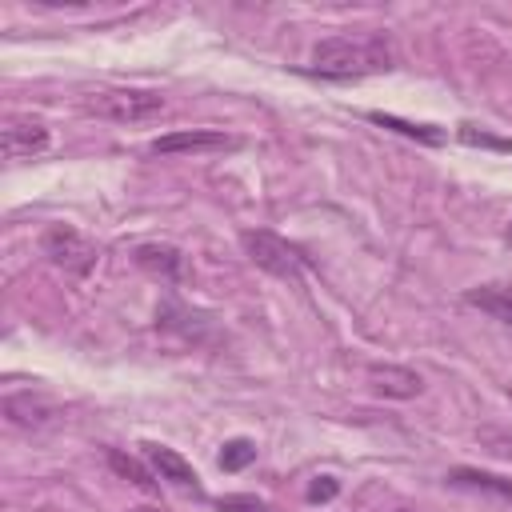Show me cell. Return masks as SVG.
<instances>
[{
	"label": "cell",
	"mask_w": 512,
	"mask_h": 512,
	"mask_svg": "<svg viewBox=\"0 0 512 512\" xmlns=\"http://www.w3.org/2000/svg\"><path fill=\"white\" fill-rule=\"evenodd\" d=\"M460 140H464V144H484V148H504V152H512V140H496V136H488V132H476V124H460Z\"/></svg>",
	"instance_id": "cell-17"
},
{
	"label": "cell",
	"mask_w": 512,
	"mask_h": 512,
	"mask_svg": "<svg viewBox=\"0 0 512 512\" xmlns=\"http://www.w3.org/2000/svg\"><path fill=\"white\" fill-rule=\"evenodd\" d=\"M448 484L476 488V492H496V496L512 500V480H500V476H492V472H476V468H452V472H448Z\"/></svg>",
	"instance_id": "cell-13"
},
{
	"label": "cell",
	"mask_w": 512,
	"mask_h": 512,
	"mask_svg": "<svg viewBox=\"0 0 512 512\" xmlns=\"http://www.w3.org/2000/svg\"><path fill=\"white\" fill-rule=\"evenodd\" d=\"M132 512H164V508H148V504H140V508H132Z\"/></svg>",
	"instance_id": "cell-19"
},
{
	"label": "cell",
	"mask_w": 512,
	"mask_h": 512,
	"mask_svg": "<svg viewBox=\"0 0 512 512\" xmlns=\"http://www.w3.org/2000/svg\"><path fill=\"white\" fill-rule=\"evenodd\" d=\"M368 384H372V392L392 396V400H412L424 388L420 372H412L404 364H372L368 368Z\"/></svg>",
	"instance_id": "cell-8"
},
{
	"label": "cell",
	"mask_w": 512,
	"mask_h": 512,
	"mask_svg": "<svg viewBox=\"0 0 512 512\" xmlns=\"http://www.w3.org/2000/svg\"><path fill=\"white\" fill-rule=\"evenodd\" d=\"M396 512H412V508H396Z\"/></svg>",
	"instance_id": "cell-21"
},
{
	"label": "cell",
	"mask_w": 512,
	"mask_h": 512,
	"mask_svg": "<svg viewBox=\"0 0 512 512\" xmlns=\"http://www.w3.org/2000/svg\"><path fill=\"white\" fill-rule=\"evenodd\" d=\"M240 244H244V252H248V260L256 264V268H264L268 276H280V280H300L304 276V268H308V256L296 248V244H288L284 236H276V232H268V228H248V232H240Z\"/></svg>",
	"instance_id": "cell-3"
},
{
	"label": "cell",
	"mask_w": 512,
	"mask_h": 512,
	"mask_svg": "<svg viewBox=\"0 0 512 512\" xmlns=\"http://www.w3.org/2000/svg\"><path fill=\"white\" fill-rule=\"evenodd\" d=\"M508 400H512V388H508Z\"/></svg>",
	"instance_id": "cell-22"
},
{
	"label": "cell",
	"mask_w": 512,
	"mask_h": 512,
	"mask_svg": "<svg viewBox=\"0 0 512 512\" xmlns=\"http://www.w3.org/2000/svg\"><path fill=\"white\" fill-rule=\"evenodd\" d=\"M392 64H396V52L384 32H336L312 48L308 72L328 80H360V76L388 72Z\"/></svg>",
	"instance_id": "cell-1"
},
{
	"label": "cell",
	"mask_w": 512,
	"mask_h": 512,
	"mask_svg": "<svg viewBox=\"0 0 512 512\" xmlns=\"http://www.w3.org/2000/svg\"><path fill=\"white\" fill-rule=\"evenodd\" d=\"M252 460H256V444H252V440H244V436L228 440V444H224V452H220V468H224V472H240V468H248Z\"/></svg>",
	"instance_id": "cell-14"
},
{
	"label": "cell",
	"mask_w": 512,
	"mask_h": 512,
	"mask_svg": "<svg viewBox=\"0 0 512 512\" xmlns=\"http://www.w3.org/2000/svg\"><path fill=\"white\" fill-rule=\"evenodd\" d=\"M108 464H112V472H116V476L132 480V484H136V488H144V492H156V488H160L156 472H152V468H144L140 460H132V456H128V452H120V448H108Z\"/></svg>",
	"instance_id": "cell-12"
},
{
	"label": "cell",
	"mask_w": 512,
	"mask_h": 512,
	"mask_svg": "<svg viewBox=\"0 0 512 512\" xmlns=\"http://www.w3.org/2000/svg\"><path fill=\"white\" fill-rule=\"evenodd\" d=\"M224 148H236V140L220 128H180V132H168V136H156L148 144V152L156 156H176V152H224Z\"/></svg>",
	"instance_id": "cell-6"
},
{
	"label": "cell",
	"mask_w": 512,
	"mask_h": 512,
	"mask_svg": "<svg viewBox=\"0 0 512 512\" xmlns=\"http://www.w3.org/2000/svg\"><path fill=\"white\" fill-rule=\"evenodd\" d=\"M84 112L112 124H144L164 112V96L152 88H96L84 96Z\"/></svg>",
	"instance_id": "cell-2"
},
{
	"label": "cell",
	"mask_w": 512,
	"mask_h": 512,
	"mask_svg": "<svg viewBox=\"0 0 512 512\" xmlns=\"http://www.w3.org/2000/svg\"><path fill=\"white\" fill-rule=\"evenodd\" d=\"M40 252H44L56 268H64L68 276H88L92 264H96V244H92L88 236H80L72 224H52V228H44Z\"/></svg>",
	"instance_id": "cell-4"
},
{
	"label": "cell",
	"mask_w": 512,
	"mask_h": 512,
	"mask_svg": "<svg viewBox=\"0 0 512 512\" xmlns=\"http://www.w3.org/2000/svg\"><path fill=\"white\" fill-rule=\"evenodd\" d=\"M132 256H136V264H140L144 272H152L156 280L176 284V280L184 276V256H180V248H172V244H140Z\"/></svg>",
	"instance_id": "cell-10"
},
{
	"label": "cell",
	"mask_w": 512,
	"mask_h": 512,
	"mask_svg": "<svg viewBox=\"0 0 512 512\" xmlns=\"http://www.w3.org/2000/svg\"><path fill=\"white\" fill-rule=\"evenodd\" d=\"M52 148V128L40 116H8L0 124V152L4 160H36Z\"/></svg>",
	"instance_id": "cell-5"
},
{
	"label": "cell",
	"mask_w": 512,
	"mask_h": 512,
	"mask_svg": "<svg viewBox=\"0 0 512 512\" xmlns=\"http://www.w3.org/2000/svg\"><path fill=\"white\" fill-rule=\"evenodd\" d=\"M336 496V480L332 476H320L312 488H308V500H332Z\"/></svg>",
	"instance_id": "cell-18"
},
{
	"label": "cell",
	"mask_w": 512,
	"mask_h": 512,
	"mask_svg": "<svg viewBox=\"0 0 512 512\" xmlns=\"http://www.w3.org/2000/svg\"><path fill=\"white\" fill-rule=\"evenodd\" d=\"M504 240H508V244H512V224H508V228H504Z\"/></svg>",
	"instance_id": "cell-20"
},
{
	"label": "cell",
	"mask_w": 512,
	"mask_h": 512,
	"mask_svg": "<svg viewBox=\"0 0 512 512\" xmlns=\"http://www.w3.org/2000/svg\"><path fill=\"white\" fill-rule=\"evenodd\" d=\"M464 304L488 312V316L500 320V324H512V284H508V280H492V284L468 288V292H464Z\"/></svg>",
	"instance_id": "cell-9"
},
{
	"label": "cell",
	"mask_w": 512,
	"mask_h": 512,
	"mask_svg": "<svg viewBox=\"0 0 512 512\" xmlns=\"http://www.w3.org/2000/svg\"><path fill=\"white\" fill-rule=\"evenodd\" d=\"M144 448V460H148V468L164 480V484H172V488H180V492H192V496H200V476H196V468L176 452V448H168V444H140Z\"/></svg>",
	"instance_id": "cell-7"
},
{
	"label": "cell",
	"mask_w": 512,
	"mask_h": 512,
	"mask_svg": "<svg viewBox=\"0 0 512 512\" xmlns=\"http://www.w3.org/2000/svg\"><path fill=\"white\" fill-rule=\"evenodd\" d=\"M368 120H376V124H384V128H396V132H404V136L440 144V132H432V124H408V120H396V116H384V112H368Z\"/></svg>",
	"instance_id": "cell-15"
},
{
	"label": "cell",
	"mask_w": 512,
	"mask_h": 512,
	"mask_svg": "<svg viewBox=\"0 0 512 512\" xmlns=\"http://www.w3.org/2000/svg\"><path fill=\"white\" fill-rule=\"evenodd\" d=\"M4 416H8V424H16V428H44V424L56 416V408H52L48 400L32 396V392H8V396H4Z\"/></svg>",
	"instance_id": "cell-11"
},
{
	"label": "cell",
	"mask_w": 512,
	"mask_h": 512,
	"mask_svg": "<svg viewBox=\"0 0 512 512\" xmlns=\"http://www.w3.org/2000/svg\"><path fill=\"white\" fill-rule=\"evenodd\" d=\"M216 512H268V508H264V500H256L248 492H232V496L216 500Z\"/></svg>",
	"instance_id": "cell-16"
}]
</instances>
